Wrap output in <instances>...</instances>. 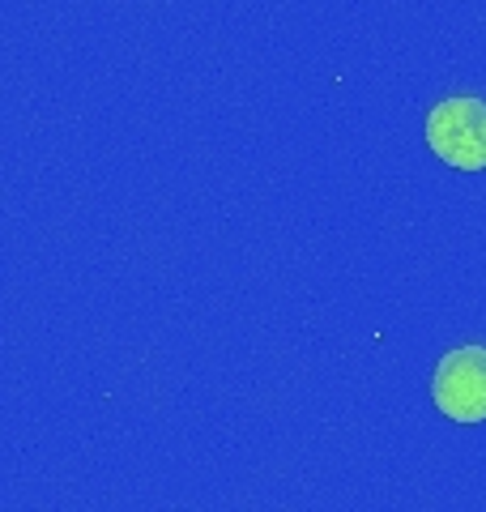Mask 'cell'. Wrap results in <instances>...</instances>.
<instances>
[{
    "instance_id": "7a4b0ae2",
    "label": "cell",
    "mask_w": 486,
    "mask_h": 512,
    "mask_svg": "<svg viewBox=\"0 0 486 512\" xmlns=\"http://www.w3.org/2000/svg\"><path fill=\"white\" fill-rule=\"evenodd\" d=\"M431 402L457 427L486 423V346H457L435 363Z\"/></svg>"
},
{
    "instance_id": "6da1fadb",
    "label": "cell",
    "mask_w": 486,
    "mask_h": 512,
    "mask_svg": "<svg viewBox=\"0 0 486 512\" xmlns=\"http://www.w3.org/2000/svg\"><path fill=\"white\" fill-rule=\"evenodd\" d=\"M427 146L440 163L465 175L486 171V103L474 94H452L427 111Z\"/></svg>"
}]
</instances>
